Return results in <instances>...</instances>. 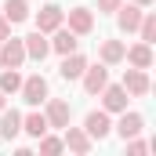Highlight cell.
Returning <instances> with one entry per match:
<instances>
[{
	"label": "cell",
	"mask_w": 156,
	"mask_h": 156,
	"mask_svg": "<svg viewBox=\"0 0 156 156\" xmlns=\"http://www.w3.org/2000/svg\"><path fill=\"white\" fill-rule=\"evenodd\" d=\"M83 69H87V58H83V55H76V51H73V55H62V69H58L62 80H80Z\"/></svg>",
	"instance_id": "7c38bea8"
},
{
	"label": "cell",
	"mask_w": 156,
	"mask_h": 156,
	"mask_svg": "<svg viewBox=\"0 0 156 156\" xmlns=\"http://www.w3.org/2000/svg\"><path fill=\"white\" fill-rule=\"evenodd\" d=\"M69 29H73L76 37H87V33L94 29V15H91L87 7H73V11H69Z\"/></svg>",
	"instance_id": "8fae6325"
},
{
	"label": "cell",
	"mask_w": 156,
	"mask_h": 156,
	"mask_svg": "<svg viewBox=\"0 0 156 156\" xmlns=\"http://www.w3.org/2000/svg\"><path fill=\"white\" fill-rule=\"evenodd\" d=\"M0 109H4V91H0Z\"/></svg>",
	"instance_id": "83f0119b"
},
{
	"label": "cell",
	"mask_w": 156,
	"mask_h": 156,
	"mask_svg": "<svg viewBox=\"0 0 156 156\" xmlns=\"http://www.w3.org/2000/svg\"><path fill=\"white\" fill-rule=\"evenodd\" d=\"M134 4H138V7H149V4H156V0H134Z\"/></svg>",
	"instance_id": "4316f807"
},
{
	"label": "cell",
	"mask_w": 156,
	"mask_h": 156,
	"mask_svg": "<svg viewBox=\"0 0 156 156\" xmlns=\"http://www.w3.org/2000/svg\"><path fill=\"white\" fill-rule=\"evenodd\" d=\"M62 18H66V11L58 4H47V7H40V15H37V29L40 33H55L62 26Z\"/></svg>",
	"instance_id": "277c9868"
},
{
	"label": "cell",
	"mask_w": 156,
	"mask_h": 156,
	"mask_svg": "<svg viewBox=\"0 0 156 156\" xmlns=\"http://www.w3.org/2000/svg\"><path fill=\"white\" fill-rule=\"evenodd\" d=\"M7 37H11V22L0 15V40H7Z\"/></svg>",
	"instance_id": "484cf974"
},
{
	"label": "cell",
	"mask_w": 156,
	"mask_h": 156,
	"mask_svg": "<svg viewBox=\"0 0 156 156\" xmlns=\"http://www.w3.org/2000/svg\"><path fill=\"white\" fill-rule=\"evenodd\" d=\"M83 131L91 134V138H105L109 131H113V123H109V113H87V120H83Z\"/></svg>",
	"instance_id": "9c48e42d"
},
{
	"label": "cell",
	"mask_w": 156,
	"mask_h": 156,
	"mask_svg": "<svg viewBox=\"0 0 156 156\" xmlns=\"http://www.w3.org/2000/svg\"><path fill=\"white\" fill-rule=\"evenodd\" d=\"M22 62H26V47H22V40L7 37L4 47H0V66H4V69H18Z\"/></svg>",
	"instance_id": "7a4b0ae2"
},
{
	"label": "cell",
	"mask_w": 156,
	"mask_h": 156,
	"mask_svg": "<svg viewBox=\"0 0 156 156\" xmlns=\"http://www.w3.org/2000/svg\"><path fill=\"white\" fill-rule=\"evenodd\" d=\"M138 29H142V40H145V44H153L156 40V15H142Z\"/></svg>",
	"instance_id": "7402d4cb"
},
{
	"label": "cell",
	"mask_w": 156,
	"mask_h": 156,
	"mask_svg": "<svg viewBox=\"0 0 156 156\" xmlns=\"http://www.w3.org/2000/svg\"><path fill=\"white\" fill-rule=\"evenodd\" d=\"M4 18L7 22H26L29 18V4L26 0H7L4 4Z\"/></svg>",
	"instance_id": "ac0fdd59"
},
{
	"label": "cell",
	"mask_w": 156,
	"mask_h": 156,
	"mask_svg": "<svg viewBox=\"0 0 156 156\" xmlns=\"http://www.w3.org/2000/svg\"><path fill=\"white\" fill-rule=\"evenodd\" d=\"M18 131H22V116H18L15 109H0V138L11 142Z\"/></svg>",
	"instance_id": "2e32d148"
},
{
	"label": "cell",
	"mask_w": 156,
	"mask_h": 156,
	"mask_svg": "<svg viewBox=\"0 0 156 156\" xmlns=\"http://www.w3.org/2000/svg\"><path fill=\"white\" fill-rule=\"evenodd\" d=\"M51 51H58V55H73L76 51V33L73 29H55V40H51Z\"/></svg>",
	"instance_id": "9a60e30c"
},
{
	"label": "cell",
	"mask_w": 156,
	"mask_h": 156,
	"mask_svg": "<svg viewBox=\"0 0 156 156\" xmlns=\"http://www.w3.org/2000/svg\"><path fill=\"white\" fill-rule=\"evenodd\" d=\"M127 142H131V145H127V153H134V156H142L145 149H149V145H145V142H138V138H127Z\"/></svg>",
	"instance_id": "cb8c5ba5"
},
{
	"label": "cell",
	"mask_w": 156,
	"mask_h": 156,
	"mask_svg": "<svg viewBox=\"0 0 156 156\" xmlns=\"http://www.w3.org/2000/svg\"><path fill=\"white\" fill-rule=\"evenodd\" d=\"M22 131H26V134H33V138L47 134V116H40V113H29V116L22 120Z\"/></svg>",
	"instance_id": "ffe728a7"
},
{
	"label": "cell",
	"mask_w": 156,
	"mask_h": 156,
	"mask_svg": "<svg viewBox=\"0 0 156 156\" xmlns=\"http://www.w3.org/2000/svg\"><path fill=\"white\" fill-rule=\"evenodd\" d=\"M123 58H127L134 69H149V66H153V44H145V40H142V44L127 47V51H123Z\"/></svg>",
	"instance_id": "ba28073f"
},
{
	"label": "cell",
	"mask_w": 156,
	"mask_h": 156,
	"mask_svg": "<svg viewBox=\"0 0 156 156\" xmlns=\"http://www.w3.org/2000/svg\"><path fill=\"white\" fill-rule=\"evenodd\" d=\"M18 87H22V76H18L15 69H7V73H0V91H4V94H15Z\"/></svg>",
	"instance_id": "44dd1931"
},
{
	"label": "cell",
	"mask_w": 156,
	"mask_h": 156,
	"mask_svg": "<svg viewBox=\"0 0 156 156\" xmlns=\"http://www.w3.org/2000/svg\"><path fill=\"white\" fill-rule=\"evenodd\" d=\"M98 94H102L105 113H123V109H127V91H123V83H105Z\"/></svg>",
	"instance_id": "6da1fadb"
},
{
	"label": "cell",
	"mask_w": 156,
	"mask_h": 156,
	"mask_svg": "<svg viewBox=\"0 0 156 156\" xmlns=\"http://www.w3.org/2000/svg\"><path fill=\"white\" fill-rule=\"evenodd\" d=\"M120 11V29H123V33H134V29H138V22H142V7H138V4H131V7H123V4H120L116 7Z\"/></svg>",
	"instance_id": "e0dca14e"
},
{
	"label": "cell",
	"mask_w": 156,
	"mask_h": 156,
	"mask_svg": "<svg viewBox=\"0 0 156 156\" xmlns=\"http://www.w3.org/2000/svg\"><path fill=\"white\" fill-rule=\"evenodd\" d=\"M40 153H62V138H51V134H40Z\"/></svg>",
	"instance_id": "603a6c76"
},
{
	"label": "cell",
	"mask_w": 156,
	"mask_h": 156,
	"mask_svg": "<svg viewBox=\"0 0 156 156\" xmlns=\"http://www.w3.org/2000/svg\"><path fill=\"white\" fill-rule=\"evenodd\" d=\"M44 116H47V127H66V123H69V102H62V98H51Z\"/></svg>",
	"instance_id": "4fadbf2b"
},
{
	"label": "cell",
	"mask_w": 156,
	"mask_h": 156,
	"mask_svg": "<svg viewBox=\"0 0 156 156\" xmlns=\"http://www.w3.org/2000/svg\"><path fill=\"white\" fill-rule=\"evenodd\" d=\"M123 51H127V47H123L120 40H105V44H102V62H105V66H116V62H123Z\"/></svg>",
	"instance_id": "d6986e66"
},
{
	"label": "cell",
	"mask_w": 156,
	"mask_h": 156,
	"mask_svg": "<svg viewBox=\"0 0 156 156\" xmlns=\"http://www.w3.org/2000/svg\"><path fill=\"white\" fill-rule=\"evenodd\" d=\"M18 91H22V98H26L29 105H40V102L47 98V80L44 76H29V80H22Z\"/></svg>",
	"instance_id": "52a82bcc"
},
{
	"label": "cell",
	"mask_w": 156,
	"mask_h": 156,
	"mask_svg": "<svg viewBox=\"0 0 156 156\" xmlns=\"http://www.w3.org/2000/svg\"><path fill=\"white\" fill-rule=\"evenodd\" d=\"M62 131H66L62 145H69V149H73V153H80V156H83V153H91V134H87L83 127H69V123H66Z\"/></svg>",
	"instance_id": "8992f818"
},
{
	"label": "cell",
	"mask_w": 156,
	"mask_h": 156,
	"mask_svg": "<svg viewBox=\"0 0 156 156\" xmlns=\"http://www.w3.org/2000/svg\"><path fill=\"white\" fill-rule=\"evenodd\" d=\"M105 83H109L105 66H87V69H83V91H87V94H98Z\"/></svg>",
	"instance_id": "30bf717a"
},
{
	"label": "cell",
	"mask_w": 156,
	"mask_h": 156,
	"mask_svg": "<svg viewBox=\"0 0 156 156\" xmlns=\"http://www.w3.org/2000/svg\"><path fill=\"white\" fill-rule=\"evenodd\" d=\"M123 91L134 94V98H145V94H149V76H145V69H127V73H123Z\"/></svg>",
	"instance_id": "5b68a950"
},
{
	"label": "cell",
	"mask_w": 156,
	"mask_h": 156,
	"mask_svg": "<svg viewBox=\"0 0 156 156\" xmlns=\"http://www.w3.org/2000/svg\"><path fill=\"white\" fill-rule=\"evenodd\" d=\"M142 127H145V120L138 116V113H127V109H123V116H120V123H116V131H120L123 142H127V138H138Z\"/></svg>",
	"instance_id": "5bb4252c"
},
{
	"label": "cell",
	"mask_w": 156,
	"mask_h": 156,
	"mask_svg": "<svg viewBox=\"0 0 156 156\" xmlns=\"http://www.w3.org/2000/svg\"><path fill=\"white\" fill-rule=\"evenodd\" d=\"M123 0H98V11H116Z\"/></svg>",
	"instance_id": "d4e9b609"
},
{
	"label": "cell",
	"mask_w": 156,
	"mask_h": 156,
	"mask_svg": "<svg viewBox=\"0 0 156 156\" xmlns=\"http://www.w3.org/2000/svg\"><path fill=\"white\" fill-rule=\"evenodd\" d=\"M22 47H26V58H37V62H44L47 58V51H51V40H47V33H29V37L22 40Z\"/></svg>",
	"instance_id": "3957f363"
}]
</instances>
